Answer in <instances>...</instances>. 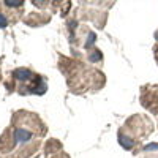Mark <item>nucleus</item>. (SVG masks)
<instances>
[{
  "label": "nucleus",
  "instance_id": "1",
  "mask_svg": "<svg viewBox=\"0 0 158 158\" xmlns=\"http://www.w3.org/2000/svg\"><path fill=\"white\" fill-rule=\"evenodd\" d=\"M33 133L30 130H25V128H18L15 131V142L16 144H24V142H29L32 139Z\"/></svg>",
  "mask_w": 158,
  "mask_h": 158
},
{
  "label": "nucleus",
  "instance_id": "2",
  "mask_svg": "<svg viewBox=\"0 0 158 158\" xmlns=\"http://www.w3.org/2000/svg\"><path fill=\"white\" fill-rule=\"evenodd\" d=\"M13 76H15V79H18V81H21V82H27L33 77V73L29 68H18L15 73H13Z\"/></svg>",
  "mask_w": 158,
  "mask_h": 158
},
{
  "label": "nucleus",
  "instance_id": "3",
  "mask_svg": "<svg viewBox=\"0 0 158 158\" xmlns=\"http://www.w3.org/2000/svg\"><path fill=\"white\" fill-rule=\"evenodd\" d=\"M118 144H120L123 149H131L135 146V141L128 136H125V133H120L118 135Z\"/></svg>",
  "mask_w": 158,
  "mask_h": 158
},
{
  "label": "nucleus",
  "instance_id": "4",
  "mask_svg": "<svg viewBox=\"0 0 158 158\" xmlns=\"http://www.w3.org/2000/svg\"><path fill=\"white\" fill-rule=\"evenodd\" d=\"M46 90H48V85H46V82L43 81V84L40 85V87H38V84H36V85L32 87L29 92H30V94H33V95H44V94H46Z\"/></svg>",
  "mask_w": 158,
  "mask_h": 158
},
{
  "label": "nucleus",
  "instance_id": "5",
  "mask_svg": "<svg viewBox=\"0 0 158 158\" xmlns=\"http://www.w3.org/2000/svg\"><path fill=\"white\" fill-rule=\"evenodd\" d=\"M101 52L100 51H94V52H92V54L89 56V60L90 62H98V60H101Z\"/></svg>",
  "mask_w": 158,
  "mask_h": 158
},
{
  "label": "nucleus",
  "instance_id": "6",
  "mask_svg": "<svg viewBox=\"0 0 158 158\" xmlns=\"http://www.w3.org/2000/svg\"><path fill=\"white\" fill-rule=\"evenodd\" d=\"M5 5L6 6H21V5H24V2H22V0H6V2H5Z\"/></svg>",
  "mask_w": 158,
  "mask_h": 158
},
{
  "label": "nucleus",
  "instance_id": "7",
  "mask_svg": "<svg viewBox=\"0 0 158 158\" xmlns=\"http://www.w3.org/2000/svg\"><path fill=\"white\" fill-rule=\"evenodd\" d=\"M95 40H97L95 32H90V35H89V38H87V41H85V48H89V46L94 44V43H95Z\"/></svg>",
  "mask_w": 158,
  "mask_h": 158
},
{
  "label": "nucleus",
  "instance_id": "8",
  "mask_svg": "<svg viewBox=\"0 0 158 158\" xmlns=\"http://www.w3.org/2000/svg\"><path fill=\"white\" fill-rule=\"evenodd\" d=\"M6 25H8V21H6V18L0 13V29H6Z\"/></svg>",
  "mask_w": 158,
  "mask_h": 158
}]
</instances>
